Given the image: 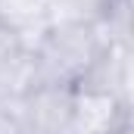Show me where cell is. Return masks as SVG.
Instances as JSON below:
<instances>
[{
    "label": "cell",
    "instance_id": "cell-4",
    "mask_svg": "<svg viewBox=\"0 0 134 134\" xmlns=\"http://www.w3.org/2000/svg\"><path fill=\"white\" fill-rule=\"evenodd\" d=\"M125 13V0H47V22H94L109 28Z\"/></svg>",
    "mask_w": 134,
    "mask_h": 134
},
{
    "label": "cell",
    "instance_id": "cell-6",
    "mask_svg": "<svg viewBox=\"0 0 134 134\" xmlns=\"http://www.w3.org/2000/svg\"><path fill=\"white\" fill-rule=\"evenodd\" d=\"M19 97H22V94L0 97V134H28L25 131V122H22Z\"/></svg>",
    "mask_w": 134,
    "mask_h": 134
},
{
    "label": "cell",
    "instance_id": "cell-2",
    "mask_svg": "<svg viewBox=\"0 0 134 134\" xmlns=\"http://www.w3.org/2000/svg\"><path fill=\"white\" fill-rule=\"evenodd\" d=\"M28 134H75L78 91L75 87H28L19 97Z\"/></svg>",
    "mask_w": 134,
    "mask_h": 134
},
{
    "label": "cell",
    "instance_id": "cell-1",
    "mask_svg": "<svg viewBox=\"0 0 134 134\" xmlns=\"http://www.w3.org/2000/svg\"><path fill=\"white\" fill-rule=\"evenodd\" d=\"M109 41L94 22H47L28 41V87H81Z\"/></svg>",
    "mask_w": 134,
    "mask_h": 134
},
{
    "label": "cell",
    "instance_id": "cell-5",
    "mask_svg": "<svg viewBox=\"0 0 134 134\" xmlns=\"http://www.w3.org/2000/svg\"><path fill=\"white\" fill-rule=\"evenodd\" d=\"M0 22L28 44L47 25V0H0Z\"/></svg>",
    "mask_w": 134,
    "mask_h": 134
},
{
    "label": "cell",
    "instance_id": "cell-3",
    "mask_svg": "<svg viewBox=\"0 0 134 134\" xmlns=\"http://www.w3.org/2000/svg\"><path fill=\"white\" fill-rule=\"evenodd\" d=\"M28 87V44L0 22V97L25 94Z\"/></svg>",
    "mask_w": 134,
    "mask_h": 134
}]
</instances>
